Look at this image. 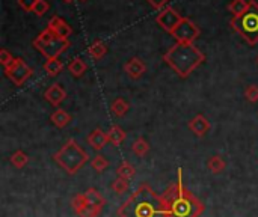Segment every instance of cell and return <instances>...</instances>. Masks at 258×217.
Returning <instances> with one entry per match:
<instances>
[{
    "label": "cell",
    "instance_id": "cell-7",
    "mask_svg": "<svg viewBox=\"0 0 258 217\" xmlns=\"http://www.w3.org/2000/svg\"><path fill=\"white\" fill-rule=\"evenodd\" d=\"M183 20V17L171 6H166L160 11V14L157 15V23L169 33H172L175 30V27L180 24V21Z\"/></svg>",
    "mask_w": 258,
    "mask_h": 217
},
{
    "label": "cell",
    "instance_id": "cell-22",
    "mask_svg": "<svg viewBox=\"0 0 258 217\" xmlns=\"http://www.w3.org/2000/svg\"><path fill=\"white\" fill-rule=\"evenodd\" d=\"M209 168H210V171L213 174H218V172H221L225 168V160L221 156H213L209 160Z\"/></svg>",
    "mask_w": 258,
    "mask_h": 217
},
{
    "label": "cell",
    "instance_id": "cell-18",
    "mask_svg": "<svg viewBox=\"0 0 258 217\" xmlns=\"http://www.w3.org/2000/svg\"><path fill=\"white\" fill-rule=\"evenodd\" d=\"M51 121H53V124L56 125V127H59V128H63L70 121H71V118H70V115L65 112V110H62V109H57L53 115H51Z\"/></svg>",
    "mask_w": 258,
    "mask_h": 217
},
{
    "label": "cell",
    "instance_id": "cell-27",
    "mask_svg": "<svg viewBox=\"0 0 258 217\" xmlns=\"http://www.w3.org/2000/svg\"><path fill=\"white\" fill-rule=\"evenodd\" d=\"M245 97L251 101V103H255L258 101V86L257 85H249L246 89H245Z\"/></svg>",
    "mask_w": 258,
    "mask_h": 217
},
{
    "label": "cell",
    "instance_id": "cell-10",
    "mask_svg": "<svg viewBox=\"0 0 258 217\" xmlns=\"http://www.w3.org/2000/svg\"><path fill=\"white\" fill-rule=\"evenodd\" d=\"M48 29L50 30H53L59 38H62V39H68V36L71 35V27H70V24L65 21V20H62L60 17H57V15H54V17H51V20L48 21Z\"/></svg>",
    "mask_w": 258,
    "mask_h": 217
},
{
    "label": "cell",
    "instance_id": "cell-11",
    "mask_svg": "<svg viewBox=\"0 0 258 217\" xmlns=\"http://www.w3.org/2000/svg\"><path fill=\"white\" fill-rule=\"evenodd\" d=\"M124 69L132 79H139L145 73L147 66L144 65V62L139 57H133V59L127 60V63L124 65Z\"/></svg>",
    "mask_w": 258,
    "mask_h": 217
},
{
    "label": "cell",
    "instance_id": "cell-19",
    "mask_svg": "<svg viewBox=\"0 0 258 217\" xmlns=\"http://www.w3.org/2000/svg\"><path fill=\"white\" fill-rule=\"evenodd\" d=\"M62 68H63V65H62V62H60L57 57H54V59H48V60L45 62V65H44V69H45V71H47V74H48V76H51V77L57 76V74L62 71Z\"/></svg>",
    "mask_w": 258,
    "mask_h": 217
},
{
    "label": "cell",
    "instance_id": "cell-4",
    "mask_svg": "<svg viewBox=\"0 0 258 217\" xmlns=\"http://www.w3.org/2000/svg\"><path fill=\"white\" fill-rule=\"evenodd\" d=\"M33 45L48 59H54L57 57L62 51L67 50V47L70 45L68 39H62L59 38L53 30H50L48 27L39 33V36L33 41Z\"/></svg>",
    "mask_w": 258,
    "mask_h": 217
},
{
    "label": "cell",
    "instance_id": "cell-35",
    "mask_svg": "<svg viewBox=\"0 0 258 217\" xmlns=\"http://www.w3.org/2000/svg\"><path fill=\"white\" fill-rule=\"evenodd\" d=\"M83 2H85V0H83Z\"/></svg>",
    "mask_w": 258,
    "mask_h": 217
},
{
    "label": "cell",
    "instance_id": "cell-26",
    "mask_svg": "<svg viewBox=\"0 0 258 217\" xmlns=\"http://www.w3.org/2000/svg\"><path fill=\"white\" fill-rule=\"evenodd\" d=\"M112 187H113V190H115L116 193H119V195H121V193H125V192L128 190V181H127V178H121V177H119V178L113 183Z\"/></svg>",
    "mask_w": 258,
    "mask_h": 217
},
{
    "label": "cell",
    "instance_id": "cell-30",
    "mask_svg": "<svg viewBox=\"0 0 258 217\" xmlns=\"http://www.w3.org/2000/svg\"><path fill=\"white\" fill-rule=\"evenodd\" d=\"M48 3L45 2V0H38L36 2V5H35V8H33V12L36 14V15H39V17H42L45 12H48Z\"/></svg>",
    "mask_w": 258,
    "mask_h": 217
},
{
    "label": "cell",
    "instance_id": "cell-16",
    "mask_svg": "<svg viewBox=\"0 0 258 217\" xmlns=\"http://www.w3.org/2000/svg\"><path fill=\"white\" fill-rule=\"evenodd\" d=\"M249 8V2L246 0H233L228 6L230 12L234 15V17H239V15H243Z\"/></svg>",
    "mask_w": 258,
    "mask_h": 217
},
{
    "label": "cell",
    "instance_id": "cell-9",
    "mask_svg": "<svg viewBox=\"0 0 258 217\" xmlns=\"http://www.w3.org/2000/svg\"><path fill=\"white\" fill-rule=\"evenodd\" d=\"M194 207H195L194 202L186 199V198L174 199L171 204V210H172L174 217H190L192 211H194Z\"/></svg>",
    "mask_w": 258,
    "mask_h": 217
},
{
    "label": "cell",
    "instance_id": "cell-31",
    "mask_svg": "<svg viewBox=\"0 0 258 217\" xmlns=\"http://www.w3.org/2000/svg\"><path fill=\"white\" fill-rule=\"evenodd\" d=\"M36 2H38V0H18V5H20V8H23L24 11H33Z\"/></svg>",
    "mask_w": 258,
    "mask_h": 217
},
{
    "label": "cell",
    "instance_id": "cell-21",
    "mask_svg": "<svg viewBox=\"0 0 258 217\" xmlns=\"http://www.w3.org/2000/svg\"><path fill=\"white\" fill-rule=\"evenodd\" d=\"M70 71H71V74L73 76H76V77H80L85 71H86V63H85V60H82V59H74L71 63H70Z\"/></svg>",
    "mask_w": 258,
    "mask_h": 217
},
{
    "label": "cell",
    "instance_id": "cell-23",
    "mask_svg": "<svg viewBox=\"0 0 258 217\" xmlns=\"http://www.w3.org/2000/svg\"><path fill=\"white\" fill-rule=\"evenodd\" d=\"M132 150H133V153L135 154H138V156H145L147 153H148V150H150V147H148V143H147V140L145 139H138L133 145H132Z\"/></svg>",
    "mask_w": 258,
    "mask_h": 217
},
{
    "label": "cell",
    "instance_id": "cell-24",
    "mask_svg": "<svg viewBox=\"0 0 258 217\" xmlns=\"http://www.w3.org/2000/svg\"><path fill=\"white\" fill-rule=\"evenodd\" d=\"M118 175L121 177V178H130V177H133L135 175V169H133V166L130 165V163H127V162H124L122 165H119V168H118Z\"/></svg>",
    "mask_w": 258,
    "mask_h": 217
},
{
    "label": "cell",
    "instance_id": "cell-33",
    "mask_svg": "<svg viewBox=\"0 0 258 217\" xmlns=\"http://www.w3.org/2000/svg\"><path fill=\"white\" fill-rule=\"evenodd\" d=\"M65 2H73V0H65Z\"/></svg>",
    "mask_w": 258,
    "mask_h": 217
},
{
    "label": "cell",
    "instance_id": "cell-28",
    "mask_svg": "<svg viewBox=\"0 0 258 217\" xmlns=\"http://www.w3.org/2000/svg\"><path fill=\"white\" fill-rule=\"evenodd\" d=\"M0 62H2V65H3L5 68H8V66H11V65L15 62V59L12 57V54H11L8 50H2V51H0Z\"/></svg>",
    "mask_w": 258,
    "mask_h": 217
},
{
    "label": "cell",
    "instance_id": "cell-12",
    "mask_svg": "<svg viewBox=\"0 0 258 217\" xmlns=\"http://www.w3.org/2000/svg\"><path fill=\"white\" fill-rule=\"evenodd\" d=\"M67 97V92H65V89L60 86V85H53V86H50L48 89H47V92H45V100L47 101H50L53 106H57V104H60L62 101H63V98Z\"/></svg>",
    "mask_w": 258,
    "mask_h": 217
},
{
    "label": "cell",
    "instance_id": "cell-14",
    "mask_svg": "<svg viewBox=\"0 0 258 217\" xmlns=\"http://www.w3.org/2000/svg\"><path fill=\"white\" fill-rule=\"evenodd\" d=\"M89 145L94 148V150H103L106 147V143L109 142L107 139V133H103L101 130H94L91 134H89Z\"/></svg>",
    "mask_w": 258,
    "mask_h": 217
},
{
    "label": "cell",
    "instance_id": "cell-3",
    "mask_svg": "<svg viewBox=\"0 0 258 217\" xmlns=\"http://www.w3.org/2000/svg\"><path fill=\"white\" fill-rule=\"evenodd\" d=\"M233 29H236L249 44L258 42V3L251 0L249 8L243 15L233 17Z\"/></svg>",
    "mask_w": 258,
    "mask_h": 217
},
{
    "label": "cell",
    "instance_id": "cell-13",
    "mask_svg": "<svg viewBox=\"0 0 258 217\" xmlns=\"http://www.w3.org/2000/svg\"><path fill=\"white\" fill-rule=\"evenodd\" d=\"M189 128H190L195 134L203 136V134H206V133L210 130V122H209V119L204 118L203 115H198V116H195V118L189 122Z\"/></svg>",
    "mask_w": 258,
    "mask_h": 217
},
{
    "label": "cell",
    "instance_id": "cell-32",
    "mask_svg": "<svg viewBox=\"0 0 258 217\" xmlns=\"http://www.w3.org/2000/svg\"><path fill=\"white\" fill-rule=\"evenodd\" d=\"M150 2V5L153 6V8H156V9H163V8H166V3L169 2V0H148Z\"/></svg>",
    "mask_w": 258,
    "mask_h": 217
},
{
    "label": "cell",
    "instance_id": "cell-15",
    "mask_svg": "<svg viewBox=\"0 0 258 217\" xmlns=\"http://www.w3.org/2000/svg\"><path fill=\"white\" fill-rule=\"evenodd\" d=\"M107 139H109V142H110V143H113V145H119V143L125 139V133H124V130H122L121 127L113 125V127L107 131Z\"/></svg>",
    "mask_w": 258,
    "mask_h": 217
},
{
    "label": "cell",
    "instance_id": "cell-25",
    "mask_svg": "<svg viewBox=\"0 0 258 217\" xmlns=\"http://www.w3.org/2000/svg\"><path fill=\"white\" fill-rule=\"evenodd\" d=\"M11 163L15 165L17 168H23V166L27 163V156H26L24 153L18 151V153H15V154L11 157Z\"/></svg>",
    "mask_w": 258,
    "mask_h": 217
},
{
    "label": "cell",
    "instance_id": "cell-2",
    "mask_svg": "<svg viewBox=\"0 0 258 217\" xmlns=\"http://www.w3.org/2000/svg\"><path fill=\"white\" fill-rule=\"evenodd\" d=\"M119 213L124 217H162V205L147 187H141Z\"/></svg>",
    "mask_w": 258,
    "mask_h": 217
},
{
    "label": "cell",
    "instance_id": "cell-8",
    "mask_svg": "<svg viewBox=\"0 0 258 217\" xmlns=\"http://www.w3.org/2000/svg\"><path fill=\"white\" fill-rule=\"evenodd\" d=\"M32 74V69L24 63L21 59H15V62L6 68V76L15 83V85H23Z\"/></svg>",
    "mask_w": 258,
    "mask_h": 217
},
{
    "label": "cell",
    "instance_id": "cell-1",
    "mask_svg": "<svg viewBox=\"0 0 258 217\" xmlns=\"http://www.w3.org/2000/svg\"><path fill=\"white\" fill-rule=\"evenodd\" d=\"M166 62L181 76L186 77L189 76L204 59L203 53L194 47L192 44H181L177 42L166 54H165Z\"/></svg>",
    "mask_w": 258,
    "mask_h": 217
},
{
    "label": "cell",
    "instance_id": "cell-29",
    "mask_svg": "<svg viewBox=\"0 0 258 217\" xmlns=\"http://www.w3.org/2000/svg\"><path fill=\"white\" fill-rule=\"evenodd\" d=\"M106 166H107V162H106V159H104L103 156H97V157L92 160V168H94L95 171H98V172H103V171L106 169Z\"/></svg>",
    "mask_w": 258,
    "mask_h": 217
},
{
    "label": "cell",
    "instance_id": "cell-20",
    "mask_svg": "<svg viewBox=\"0 0 258 217\" xmlns=\"http://www.w3.org/2000/svg\"><path fill=\"white\" fill-rule=\"evenodd\" d=\"M110 109H112V112H113V115H115V116L121 118V116H124V115L127 113V110H128V104H127V101H125V100H122V98H116V100H113V103H112Z\"/></svg>",
    "mask_w": 258,
    "mask_h": 217
},
{
    "label": "cell",
    "instance_id": "cell-5",
    "mask_svg": "<svg viewBox=\"0 0 258 217\" xmlns=\"http://www.w3.org/2000/svg\"><path fill=\"white\" fill-rule=\"evenodd\" d=\"M86 157H88L86 153L82 151L74 140H70L67 143V147H63L62 151L56 156V160L68 172H76L86 162Z\"/></svg>",
    "mask_w": 258,
    "mask_h": 217
},
{
    "label": "cell",
    "instance_id": "cell-34",
    "mask_svg": "<svg viewBox=\"0 0 258 217\" xmlns=\"http://www.w3.org/2000/svg\"><path fill=\"white\" fill-rule=\"evenodd\" d=\"M257 60H258V57H257Z\"/></svg>",
    "mask_w": 258,
    "mask_h": 217
},
{
    "label": "cell",
    "instance_id": "cell-6",
    "mask_svg": "<svg viewBox=\"0 0 258 217\" xmlns=\"http://www.w3.org/2000/svg\"><path fill=\"white\" fill-rule=\"evenodd\" d=\"M172 36L177 39V42L181 44H192L200 36V29L197 24H194L189 18H184L180 21V24L172 32Z\"/></svg>",
    "mask_w": 258,
    "mask_h": 217
},
{
    "label": "cell",
    "instance_id": "cell-17",
    "mask_svg": "<svg viewBox=\"0 0 258 217\" xmlns=\"http://www.w3.org/2000/svg\"><path fill=\"white\" fill-rule=\"evenodd\" d=\"M106 51H107V47H106V44H104L103 41H94V42L91 44V47L88 48V53H89L94 59L103 57V56L106 54Z\"/></svg>",
    "mask_w": 258,
    "mask_h": 217
}]
</instances>
